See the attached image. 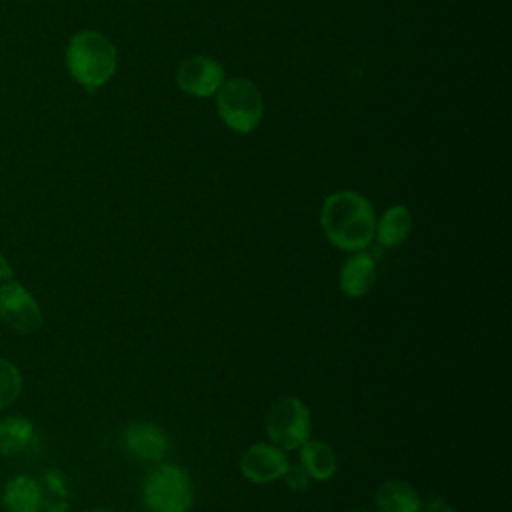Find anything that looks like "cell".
<instances>
[{
	"label": "cell",
	"instance_id": "1",
	"mask_svg": "<svg viewBox=\"0 0 512 512\" xmlns=\"http://www.w3.org/2000/svg\"><path fill=\"white\" fill-rule=\"evenodd\" d=\"M320 226L326 240L342 252L366 250L374 242L376 212L372 202L354 190H338L324 198Z\"/></svg>",
	"mask_w": 512,
	"mask_h": 512
},
{
	"label": "cell",
	"instance_id": "2",
	"mask_svg": "<svg viewBox=\"0 0 512 512\" xmlns=\"http://www.w3.org/2000/svg\"><path fill=\"white\" fill-rule=\"evenodd\" d=\"M116 48L98 30L76 32L66 46V68L86 90L104 86L116 72Z\"/></svg>",
	"mask_w": 512,
	"mask_h": 512
},
{
	"label": "cell",
	"instance_id": "3",
	"mask_svg": "<svg viewBox=\"0 0 512 512\" xmlns=\"http://www.w3.org/2000/svg\"><path fill=\"white\" fill-rule=\"evenodd\" d=\"M142 504L148 512H190L194 504L190 474L178 464L154 466L142 482Z\"/></svg>",
	"mask_w": 512,
	"mask_h": 512
},
{
	"label": "cell",
	"instance_id": "4",
	"mask_svg": "<svg viewBox=\"0 0 512 512\" xmlns=\"http://www.w3.org/2000/svg\"><path fill=\"white\" fill-rule=\"evenodd\" d=\"M216 110L220 120L234 132H252L264 114L260 88L244 76L228 78L216 90Z\"/></svg>",
	"mask_w": 512,
	"mask_h": 512
},
{
	"label": "cell",
	"instance_id": "5",
	"mask_svg": "<svg viewBox=\"0 0 512 512\" xmlns=\"http://www.w3.org/2000/svg\"><path fill=\"white\" fill-rule=\"evenodd\" d=\"M264 432L268 442L284 452H296L312 438L310 408L298 396H282L270 404L264 416Z\"/></svg>",
	"mask_w": 512,
	"mask_h": 512
},
{
	"label": "cell",
	"instance_id": "6",
	"mask_svg": "<svg viewBox=\"0 0 512 512\" xmlns=\"http://www.w3.org/2000/svg\"><path fill=\"white\" fill-rule=\"evenodd\" d=\"M0 318L20 334H32L42 328L44 316L36 298L16 280L0 286Z\"/></svg>",
	"mask_w": 512,
	"mask_h": 512
},
{
	"label": "cell",
	"instance_id": "7",
	"mask_svg": "<svg viewBox=\"0 0 512 512\" xmlns=\"http://www.w3.org/2000/svg\"><path fill=\"white\" fill-rule=\"evenodd\" d=\"M290 464L288 452L272 442H254L240 456V474L258 486L282 480Z\"/></svg>",
	"mask_w": 512,
	"mask_h": 512
},
{
	"label": "cell",
	"instance_id": "8",
	"mask_svg": "<svg viewBox=\"0 0 512 512\" xmlns=\"http://www.w3.org/2000/svg\"><path fill=\"white\" fill-rule=\"evenodd\" d=\"M120 444L140 462H160L170 450V440L164 428L148 420L126 424L120 434Z\"/></svg>",
	"mask_w": 512,
	"mask_h": 512
},
{
	"label": "cell",
	"instance_id": "9",
	"mask_svg": "<svg viewBox=\"0 0 512 512\" xmlns=\"http://www.w3.org/2000/svg\"><path fill=\"white\" fill-rule=\"evenodd\" d=\"M224 82V70L218 60L210 56H190L182 60L176 70V84L182 92L198 98H206L216 94L220 84Z\"/></svg>",
	"mask_w": 512,
	"mask_h": 512
},
{
	"label": "cell",
	"instance_id": "10",
	"mask_svg": "<svg viewBox=\"0 0 512 512\" xmlns=\"http://www.w3.org/2000/svg\"><path fill=\"white\" fill-rule=\"evenodd\" d=\"M378 278L376 258L368 250L350 252L338 270V288L346 298L366 296Z\"/></svg>",
	"mask_w": 512,
	"mask_h": 512
},
{
	"label": "cell",
	"instance_id": "11",
	"mask_svg": "<svg viewBox=\"0 0 512 512\" xmlns=\"http://www.w3.org/2000/svg\"><path fill=\"white\" fill-rule=\"evenodd\" d=\"M414 218L406 204H392L388 206L380 218H376L374 240L382 248H398L402 246L412 234Z\"/></svg>",
	"mask_w": 512,
	"mask_h": 512
},
{
	"label": "cell",
	"instance_id": "12",
	"mask_svg": "<svg viewBox=\"0 0 512 512\" xmlns=\"http://www.w3.org/2000/svg\"><path fill=\"white\" fill-rule=\"evenodd\" d=\"M296 452H298V462L304 466V470L314 482H328L336 476L338 456L328 442L308 438Z\"/></svg>",
	"mask_w": 512,
	"mask_h": 512
},
{
	"label": "cell",
	"instance_id": "13",
	"mask_svg": "<svg viewBox=\"0 0 512 512\" xmlns=\"http://www.w3.org/2000/svg\"><path fill=\"white\" fill-rule=\"evenodd\" d=\"M44 492L32 476L18 474L10 478L2 490V506L6 512H42Z\"/></svg>",
	"mask_w": 512,
	"mask_h": 512
},
{
	"label": "cell",
	"instance_id": "14",
	"mask_svg": "<svg viewBox=\"0 0 512 512\" xmlns=\"http://www.w3.org/2000/svg\"><path fill=\"white\" fill-rule=\"evenodd\" d=\"M374 504L378 512H420L422 498L406 480H386L376 488Z\"/></svg>",
	"mask_w": 512,
	"mask_h": 512
},
{
	"label": "cell",
	"instance_id": "15",
	"mask_svg": "<svg viewBox=\"0 0 512 512\" xmlns=\"http://www.w3.org/2000/svg\"><path fill=\"white\" fill-rule=\"evenodd\" d=\"M34 440V424L24 416H6L0 420V454H18Z\"/></svg>",
	"mask_w": 512,
	"mask_h": 512
},
{
	"label": "cell",
	"instance_id": "16",
	"mask_svg": "<svg viewBox=\"0 0 512 512\" xmlns=\"http://www.w3.org/2000/svg\"><path fill=\"white\" fill-rule=\"evenodd\" d=\"M22 392V374L18 366L0 358V410L12 406Z\"/></svg>",
	"mask_w": 512,
	"mask_h": 512
},
{
	"label": "cell",
	"instance_id": "17",
	"mask_svg": "<svg viewBox=\"0 0 512 512\" xmlns=\"http://www.w3.org/2000/svg\"><path fill=\"white\" fill-rule=\"evenodd\" d=\"M282 480L286 482V486L294 492H304V490H310L312 486V478L308 476V472L304 470V466L300 462H290Z\"/></svg>",
	"mask_w": 512,
	"mask_h": 512
},
{
	"label": "cell",
	"instance_id": "18",
	"mask_svg": "<svg viewBox=\"0 0 512 512\" xmlns=\"http://www.w3.org/2000/svg\"><path fill=\"white\" fill-rule=\"evenodd\" d=\"M420 512H456L444 498L440 496H428L426 500H422V508Z\"/></svg>",
	"mask_w": 512,
	"mask_h": 512
},
{
	"label": "cell",
	"instance_id": "19",
	"mask_svg": "<svg viewBox=\"0 0 512 512\" xmlns=\"http://www.w3.org/2000/svg\"><path fill=\"white\" fill-rule=\"evenodd\" d=\"M14 270L10 266V262L0 254V280H12Z\"/></svg>",
	"mask_w": 512,
	"mask_h": 512
},
{
	"label": "cell",
	"instance_id": "20",
	"mask_svg": "<svg viewBox=\"0 0 512 512\" xmlns=\"http://www.w3.org/2000/svg\"><path fill=\"white\" fill-rule=\"evenodd\" d=\"M348 512H370V510H366V508H354V510H348Z\"/></svg>",
	"mask_w": 512,
	"mask_h": 512
},
{
	"label": "cell",
	"instance_id": "21",
	"mask_svg": "<svg viewBox=\"0 0 512 512\" xmlns=\"http://www.w3.org/2000/svg\"><path fill=\"white\" fill-rule=\"evenodd\" d=\"M92 512H104V510H92Z\"/></svg>",
	"mask_w": 512,
	"mask_h": 512
}]
</instances>
